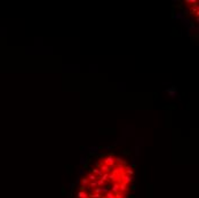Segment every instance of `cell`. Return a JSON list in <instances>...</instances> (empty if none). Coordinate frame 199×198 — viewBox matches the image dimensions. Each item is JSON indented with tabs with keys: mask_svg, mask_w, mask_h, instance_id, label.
Returning <instances> with one entry per match:
<instances>
[{
	"mask_svg": "<svg viewBox=\"0 0 199 198\" xmlns=\"http://www.w3.org/2000/svg\"><path fill=\"white\" fill-rule=\"evenodd\" d=\"M133 170L116 156L100 159L81 179L77 198H127Z\"/></svg>",
	"mask_w": 199,
	"mask_h": 198,
	"instance_id": "obj_1",
	"label": "cell"
}]
</instances>
